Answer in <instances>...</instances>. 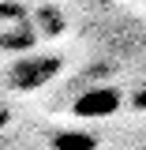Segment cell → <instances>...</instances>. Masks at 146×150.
I'll return each mask as SVG.
<instances>
[{"label":"cell","mask_w":146,"mask_h":150,"mask_svg":"<svg viewBox=\"0 0 146 150\" xmlns=\"http://www.w3.org/2000/svg\"><path fill=\"white\" fill-rule=\"evenodd\" d=\"M116 105H120V94L112 86H97V90H86V98L75 105V112L79 116H109Z\"/></svg>","instance_id":"obj_2"},{"label":"cell","mask_w":146,"mask_h":150,"mask_svg":"<svg viewBox=\"0 0 146 150\" xmlns=\"http://www.w3.org/2000/svg\"><path fill=\"white\" fill-rule=\"evenodd\" d=\"M56 71L53 60H37V56H26V60H19L15 71H11V83L15 86H26V90H34V86H41L49 75Z\"/></svg>","instance_id":"obj_1"}]
</instances>
